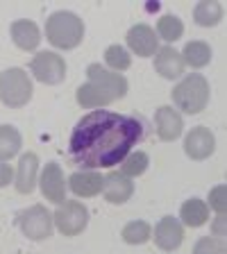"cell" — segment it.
Instances as JSON below:
<instances>
[{"mask_svg": "<svg viewBox=\"0 0 227 254\" xmlns=\"http://www.w3.org/2000/svg\"><path fill=\"white\" fill-rule=\"evenodd\" d=\"M146 138V125L134 116L93 109L77 121L69 138V154L82 170L118 166L139 141Z\"/></svg>", "mask_w": 227, "mask_h": 254, "instance_id": "1", "label": "cell"}, {"mask_svg": "<svg viewBox=\"0 0 227 254\" xmlns=\"http://www.w3.org/2000/svg\"><path fill=\"white\" fill-rule=\"evenodd\" d=\"M209 82H207L205 75H184V77L173 86L170 91V98H173V105L177 111L182 114H200L207 109L209 105Z\"/></svg>", "mask_w": 227, "mask_h": 254, "instance_id": "2", "label": "cell"}, {"mask_svg": "<svg viewBox=\"0 0 227 254\" xmlns=\"http://www.w3.org/2000/svg\"><path fill=\"white\" fill-rule=\"evenodd\" d=\"M46 37L59 50H73L84 39V21L73 11H55L46 21Z\"/></svg>", "mask_w": 227, "mask_h": 254, "instance_id": "3", "label": "cell"}, {"mask_svg": "<svg viewBox=\"0 0 227 254\" xmlns=\"http://www.w3.org/2000/svg\"><path fill=\"white\" fill-rule=\"evenodd\" d=\"M32 79L23 68H7L0 73V100L9 109H21L32 100Z\"/></svg>", "mask_w": 227, "mask_h": 254, "instance_id": "4", "label": "cell"}, {"mask_svg": "<svg viewBox=\"0 0 227 254\" xmlns=\"http://www.w3.org/2000/svg\"><path fill=\"white\" fill-rule=\"evenodd\" d=\"M18 227L30 241H46L53 236L55 222L53 216L43 204H32L18 216Z\"/></svg>", "mask_w": 227, "mask_h": 254, "instance_id": "5", "label": "cell"}, {"mask_svg": "<svg viewBox=\"0 0 227 254\" xmlns=\"http://www.w3.org/2000/svg\"><path fill=\"white\" fill-rule=\"evenodd\" d=\"M53 222H55V227L59 229V234H64V236H77L89 225V211H86V206L82 202L64 200L57 206V211H55Z\"/></svg>", "mask_w": 227, "mask_h": 254, "instance_id": "6", "label": "cell"}, {"mask_svg": "<svg viewBox=\"0 0 227 254\" xmlns=\"http://www.w3.org/2000/svg\"><path fill=\"white\" fill-rule=\"evenodd\" d=\"M30 68L34 79H39L41 84H59L66 77V62L62 55L50 53V50H41L32 57Z\"/></svg>", "mask_w": 227, "mask_h": 254, "instance_id": "7", "label": "cell"}, {"mask_svg": "<svg viewBox=\"0 0 227 254\" xmlns=\"http://www.w3.org/2000/svg\"><path fill=\"white\" fill-rule=\"evenodd\" d=\"M37 184H39V189H41L43 197H46L48 202L62 204V202L66 200V177H64L62 166L55 164V161L43 166Z\"/></svg>", "mask_w": 227, "mask_h": 254, "instance_id": "8", "label": "cell"}, {"mask_svg": "<svg viewBox=\"0 0 227 254\" xmlns=\"http://www.w3.org/2000/svg\"><path fill=\"white\" fill-rule=\"evenodd\" d=\"M127 48L132 50L137 57H154V53L159 50V37L154 34V30L148 23H137L127 30Z\"/></svg>", "mask_w": 227, "mask_h": 254, "instance_id": "9", "label": "cell"}, {"mask_svg": "<svg viewBox=\"0 0 227 254\" xmlns=\"http://www.w3.org/2000/svg\"><path fill=\"white\" fill-rule=\"evenodd\" d=\"M184 152L196 161H205L216 152V136L209 127H193L184 138Z\"/></svg>", "mask_w": 227, "mask_h": 254, "instance_id": "10", "label": "cell"}, {"mask_svg": "<svg viewBox=\"0 0 227 254\" xmlns=\"http://www.w3.org/2000/svg\"><path fill=\"white\" fill-rule=\"evenodd\" d=\"M154 243L164 252H173L184 243V225L175 216H164L154 227Z\"/></svg>", "mask_w": 227, "mask_h": 254, "instance_id": "11", "label": "cell"}, {"mask_svg": "<svg viewBox=\"0 0 227 254\" xmlns=\"http://www.w3.org/2000/svg\"><path fill=\"white\" fill-rule=\"evenodd\" d=\"M86 75H89V82H95V84L105 86V89L114 95V100H121V98L127 95L130 84H127L125 75H118V73H114V70H107L102 64H91L89 68H86Z\"/></svg>", "mask_w": 227, "mask_h": 254, "instance_id": "12", "label": "cell"}, {"mask_svg": "<svg viewBox=\"0 0 227 254\" xmlns=\"http://www.w3.org/2000/svg\"><path fill=\"white\" fill-rule=\"evenodd\" d=\"M154 129H157L159 138L166 143L180 138L184 132V118L175 107H159L154 114Z\"/></svg>", "mask_w": 227, "mask_h": 254, "instance_id": "13", "label": "cell"}, {"mask_svg": "<svg viewBox=\"0 0 227 254\" xmlns=\"http://www.w3.org/2000/svg\"><path fill=\"white\" fill-rule=\"evenodd\" d=\"M39 182V157L34 152H25L18 159L14 175V186L21 195H30L32 190L37 189Z\"/></svg>", "mask_w": 227, "mask_h": 254, "instance_id": "14", "label": "cell"}, {"mask_svg": "<svg viewBox=\"0 0 227 254\" xmlns=\"http://www.w3.org/2000/svg\"><path fill=\"white\" fill-rule=\"evenodd\" d=\"M134 193V182L130 177H125L123 173L114 170V173L105 175L102 182V195L109 204H125Z\"/></svg>", "mask_w": 227, "mask_h": 254, "instance_id": "15", "label": "cell"}, {"mask_svg": "<svg viewBox=\"0 0 227 254\" xmlns=\"http://www.w3.org/2000/svg\"><path fill=\"white\" fill-rule=\"evenodd\" d=\"M154 70H157L161 77L166 79H177L184 75V62H182V55L175 50L173 46H164L154 53Z\"/></svg>", "mask_w": 227, "mask_h": 254, "instance_id": "16", "label": "cell"}, {"mask_svg": "<svg viewBox=\"0 0 227 254\" xmlns=\"http://www.w3.org/2000/svg\"><path fill=\"white\" fill-rule=\"evenodd\" d=\"M102 182L105 177L98 170H77L69 177V189L77 197H93L102 193Z\"/></svg>", "mask_w": 227, "mask_h": 254, "instance_id": "17", "label": "cell"}, {"mask_svg": "<svg viewBox=\"0 0 227 254\" xmlns=\"http://www.w3.org/2000/svg\"><path fill=\"white\" fill-rule=\"evenodd\" d=\"M77 105L82 109H105L107 105L114 102V95L105 89V86L95 84V82H86L77 89Z\"/></svg>", "mask_w": 227, "mask_h": 254, "instance_id": "18", "label": "cell"}, {"mask_svg": "<svg viewBox=\"0 0 227 254\" xmlns=\"http://www.w3.org/2000/svg\"><path fill=\"white\" fill-rule=\"evenodd\" d=\"M9 34H11L14 43L21 48V50H34V48L39 46V41H41V32H39L37 23L27 21V18L11 23Z\"/></svg>", "mask_w": 227, "mask_h": 254, "instance_id": "19", "label": "cell"}, {"mask_svg": "<svg viewBox=\"0 0 227 254\" xmlns=\"http://www.w3.org/2000/svg\"><path fill=\"white\" fill-rule=\"evenodd\" d=\"M207 220H209V206H207V202L198 200V197H191V200H186L182 204V209H180L182 225L196 229V227L207 225Z\"/></svg>", "mask_w": 227, "mask_h": 254, "instance_id": "20", "label": "cell"}, {"mask_svg": "<svg viewBox=\"0 0 227 254\" xmlns=\"http://www.w3.org/2000/svg\"><path fill=\"white\" fill-rule=\"evenodd\" d=\"M182 62L191 68H205L212 62V46L207 41H189L182 50Z\"/></svg>", "mask_w": 227, "mask_h": 254, "instance_id": "21", "label": "cell"}, {"mask_svg": "<svg viewBox=\"0 0 227 254\" xmlns=\"http://www.w3.org/2000/svg\"><path fill=\"white\" fill-rule=\"evenodd\" d=\"M23 138L14 125H0V164L21 152Z\"/></svg>", "mask_w": 227, "mask_h": 254, "instance_id": "22", "label": "cell"}, {"mask_svg": "<svg viewBox=\"0 0 227 254\" xmlns=\"http://www.w3.org/2000/svg\"><path fill=\"white\" fill-rule=\"evenodd\" d=\"M193 18L200 27H214L223 21V5L214 0H202L193 7Z\"/></svg>", "mask_w": 227, "mask_h": 254, "instance_id": "23", "label": "cell"}, {"mask_svg": "<svg viewBox=\"0 0 227 254\" xmlns=\"http://www.w3.org/2000/svg\"><path fill=\"white\" fill-rule=\"evenodd\" d=\"M154 34H157V37H161L166 43H173V41H177V39L184 34V23H182L180 16L164 14V16H159Z\"/></svg>", "mask_w": 227, "mask_h": 254, "instance_id": "24", "label": "cell"}, {"mask_svg": "<svg viewBox=\"0 0 227 254\" xmlns=\"http://www.w3.org/2000/svg\"><path fill=\"white\" fill-rule=\"evenodd\" d=\"M118 166H121L118 173H123L125 177H130V180H132V177H141L150 166V157H148V152H143V150H132Z\"/></svg>", "mask_w": 227, "mask_h": 254, "instance_id": "25", "label": "cell"}, {"mask_svg": "<svg viewBox=\"0 0 227 254\" xmlns=\"http://www.w3.org/2000/svg\"><path fill=\"white\" fill-rule=\"evenodd\" d=\"M121 236H123V241L130 243V245H143V243H148L150 241L152 229H150V225L146 220H132L123 227Z\"/></svg>", "mask_w": 227, "mask_h": 254, "instance_id": "26", "label": "cell"}, {"mask_svg": "<svg viewBox=\"0 0 227 254\" xmlns=\"http://www.w3.org/2000/svg\"><path fill=\"white\" fill-rule=\"evenodd\" d=\"M105 64L114 70V73H118V70H127L130 66H132V55H130L127 48L114 43V46H109L105 50Z\"/></svg>", "mask_w": 227, "mask_h": 254, "instance_id": "27", "label": "cell"}, {"mask_svg": "<svg viewBox=\"0 0 227 254\" xmlns=\"http://www.w3.org/2000/svg\"><path fill=\"white\" fill-rule=\"evenodd\" d=\"M193 254H227V250L221 238L205 236V238H198V243L193 245Z\"/></svg>", "mask_w": 227, "mask_h": 254, "instance_id": "28", "label": "cell"}, {"mask_svg": "<svg viewBox=\"0 0 227 254\" xmlns=\"http://www.w3.org/2000/svg\"><path fill=\"white\" fill-rule=\"evenodd\" d=\"M207 202H209L207 206H209V209H214L218 216H225V209H227V189H225V184L214 186V189L209 190Z\"/></svg>", "mask_w": 227, "mask_h": 254, "instance_id": "29", "label": "cell"}, {"mask_svg": "<svg viewBox=\"0 0 227 254\" xmlns=\"http://www.w3.org/2000/svg\"><path fill=\"white\" fill-rule=\"evenodd\" d=\"M11 180H14V168L9 164H0V189L9 186Z\"/></svg>", "mask_w": 227, "mask_h": 254, "instance_id": "30", "label": "cell"}, {"mask_svg": "<svg viewBox=\"0 0 227 254\" xmlns=\"http://www.w3.org/2000/svg\"><path fill=\"white\" fill-rule=\"evenodd\" d=\"M212 232H214V238H225V216H218L212 225Z\"/></svg>", "mask_w": 227, "mask_h": 254, "instance_id": "31", "label": "cell"}]
</instances>
